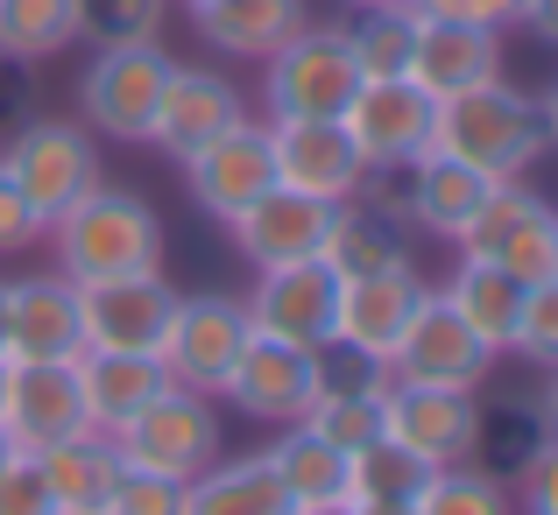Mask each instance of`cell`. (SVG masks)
<instances>
[{
  "mask_svg": "<svg viewBox=\"0 0 558 515\" xmlns=\"http://www.w3.org/2000/svg\"><path fill=\"white\" fill-rule=\"evenodd\" d=\"M50 255L57 275L71 283H107V275H142V269H163V219L142 191L121 184H93L50 219Z\"/></svg>",
  "mask_w": 558,
  "mask_h": 515,
  "instance_id": "cell-1",
  "label": "cell"
},
{
  "mask_svg": "<svg viewBox=\"0 0 558 515\" xmlns=\"http://www.w3.org/2000/svg\"><path fill=\"white\" fill-rule=\"evenodd\" d=\"M432 149L460 156L481 176H523L551 149V127H545V107L531 93H517L509 78H488V85H466V93L438 99Z\"/></svg>",
  "mask_w": 558,
  "mask_h": 515,
  "instance_id": "cell-2",
  "label": "cell"
},
{
  "mask_svg": "<svg viewBox=\"0 0 558 515\" xmlns=\"http://www.w3.org/2000/svg\"><path fill=\"white\" fill-rule=\"evenodd\" d=\"M262 99H269V121H340V107L354 99L361 64L347 22H304L283 50L262 57Z\"/></svg>",
  "mask_w": 558,
  "mask_h": 515,
  "instance_id": "cell-3",
  "label": "cell"
},
{
  "mask_svg": "<svg viewBox=\"0 0 558 515\" xmlns=\"http://www.w3.org/2000/svg\"><path fill=\"white\" fill-rule=\"evenodd\" d=\"M178 57L163 42H121V50H99L93 71L78 78V113L93 135L121 142V149H142L156 127V99H163V78Z\"/></svg>",
  "mask_w": 558,
  "mask_h": 515,
  "instance_id": "cell-4",
  "label": "cell"
},
{
  "mask_svg": "<svg viewBox=\"0 0 558 515\" xmlns=\"http://www.w3.org/2000/svg\"><path fill=\"white\" fill-rule=\"evenodd\" d=\"M381 438L417 452L424 466H460L481 452L488 417H481V389H446V381H396L381 389Z\"/></svg>",
  "mask_w": 558,
  "mask_h": 515,
  "instance_id": "cell-5",
  "label": "cell"
},
{
  "mask_svg": "<svg viewBox=\"0 0 558 515\" xmlns=\"http://www.w3.org/2000/svg\"><path fill=\"white\" fill-rule=\"evenodd\" d=\"M255 326H247V304L227 297V290H198V297H178L170 311V332H163V353L156 360L170 367V381L191 395H219L233 375V360L247 353Z\"/></svg>",
  "mask_w": 558,
  "mask_h": 515,
  "instance_id": "cell-6",
  "label": "cell"
},
{
  "mask_svg": "<svg viewBox=\"0 0 558 515\" xmlns=\"http://www.w3.org/2000/svg\"><path fill=\"white\" fill-rule=\"evenodd\" d=\"M0 170H8V184L28 198V212L50 226V219L78 198V191L99 184L93 127H78V121H28L22 135L0 149Z\"/></svg>",
  "mask_w": 558,
  "mask_h": 515,
  "instance_id": "cell-7",
  "label": "cell"
},
{
  "mask_svg": "<svg viewBox=\"0 0 558 515\" xmlns=\"http://www.w3.org/2000/svg\"><path fill=\"white\" fill-rule=\"evenodd\" d=\"M551 219L558 212L523 184V176H502V184H488L481 212L466 219V233L452 247H460L466 261H495V269H509L517 283H545V275H551Z\"/></svg>",
  "mask_w": 558,
  "mask_h": 515,
  "instance_id": "cell-8",
  "label": "cell"
},
{
  "mask_svg": "<svg viewBox=\"0 0 558 515\" xmlns=\"http://www.w3.org/2000/svg\"><path fill=\"white\" fill-rule=\"evenodd\" d=\"M113 452H121V466H142V474H170V480L205 474V466L219 459V409H213V395L163 389L128 431H113Z\"/></svg>",
  "mask_w": 558,
  "mask_h": 515,
  "instance_id": "cell-9",
  "label": "cell"
},
{
  "mask_svg": "<svg viewBox=\"0 0 558 515\" xmlns=\"http://www.w3.org/2000/svg\"><path fill=\"white\" fill-rule=\"evenodd\" d=\"M432 113L438 99L410 78H361L354 99L340 107V127L354 135L361 163L368 170H403L432 149Z\"/></svg>",
  "mask_w": 558,
  "mask_h": 515,
  "instance_id": "cell-10",
  "label": "cell"
},
{
  "mask_svg": "<svg viewBox=\"0 0 558 515\" xmlns=\"http://www.w3.org/2000/svg\"><path fill=\"white\" fill-rule=\"evenodd\" d=\"M170 311H178V290L163 283V269L107 275V283H78L85 353H163Z\"/></svg>",
  "mask_w": 558,
  "mask_h": 515,
  "instance_id": "cell-11",
  "label": "cell"
},
{
  "mask_svg": "<svg viewBox=\"0 0 558 515\" xmlns=\"http://www.w3.org/2000/svg\"><path fill=\"white\" fill-rule=\"evenodd\" d=\"M495 367V346L474 340V326H466L460 311H452L446 297H438L432 283H424L417 311H410L403 340L389 353V375L396 381H446V389H481Z\"/></svg>",
  "mask_w": 558,
  "mask_h": 515,
  "instance_id": "cell-12",
  "label": "cell"
},
{
  "mask_svg": "<svg viewBox=\"0 0 558 515\" xmlns=\"http://www.w3.org/2000/svg\"><path fill=\"white\" fill-rule=\"evenodd\" d=\"M0 431L14 452H50L64 438L93 431L78 395V360H8V395H0Z\"/></svg>",
  "mask_w": 558,
  "mask_h": 515,
  "instance_id": "cell-13",
  "label": "cell"
},
{
  "mask_svg": "<svg viewBox=\"0 0 558 515\" xmlns=\"http://www.w3.org/2000/svg\"><path fill=\"white\" fill-rule=\"evenodd\" d=\"M262 283L247 290V326L262 340H290V346H326L332 340V311H340V275L318 261H283V269H255Z\"/></svg>",
  "mask_w": 558,
  "mask_h": 515,
  "instance_id": "cell-14",
  "label": "cell"
},
{
  "mask_svg": "<svg viewBox=\"0 0 558 515\" xmlns=\"http://www.w3.org/2000/svg\"><path fill=\"white\" fill-rule=\"evenodd\" d=\"M332 219H340V205H332V198L269 184L255 205H241L227 226H233V247H241L255 269H283V261H318V255H326Z\"/></svg>",
  "mask_w": 558,
  "mask_h": 515,
  "instance_id": "cell-15",
  "label": "cell"
},
{
  "mask_svg": "<svg viewBox=\"0 0 558 515\" xmlns=\"http://www.w3.org/2000/svg\"><path fill=\"white\" fill-rule=\"evenodd\" d=\"M227 395L241 417H255V424H304L312 417V403H318V367H312V346H290V340H247V353L233 360V375H227Z\"/></svg>",
  "mask_w": 558,
  "mask_h": 515,
  "instance_id": "cell-16",
  "label": "cell"
},
{
  "mask_svg": "<svg viewBox=\"0 0 558 515\" xmlns=\"http://www.w3.org/2000/svg\"><path fill=\"white\" fill-rule=\"evenodd\" d=\"M184 184L205 212L227 226L241 205H255L276 184V156H269V121H233L227 135H213L205 149L184 156Z\"/></svg>",
  "mask_w": 558,
  "mask_h": 515,
  "instance_id": "cell-17",
  "label": "cell"
},
{
  "mask_svg": "<svg viewBox=\"0 0 558 515\" xmlns=\"http://www.w3.org/2000/svg\"><path fill=\"white\" fill-rule=\"evenodd\" d=\"M269 156H276V184L312 191V198H361L368 191V163H361L354 135L340 121H269Z\"/></svg>",
  "mask_w": 558,
  "mask_h": 515,
  "instance_id": "cell-18",
  "label": "cell"
},
{
  "mask_svg": "<svg viewBox=\"0 0 558 515\" xmlns=\"http://www.w3.org/2000/svg\"><path fill=\"white\" fill-rule=\"evenodd\" d=\"M410 85L432 99H452L466 85L502 78V28L466 22V14H417V42H410Z\"/></svg>",
  "mask_w": 558,
  "mask_h": 515,
  "instance_id": "cell-19",
  "label": "cell"
},
{
  "mask_svg": "<svg viewBox=\"0 0 558 515\" xmlns=\"http://www.w3.org/2000/svg\"><path fill=\"white\" fill-rule=\"evenodd\" d=\"M233 121H247V107H241V93H233L227 71H213V64H170L149 142L184 163L191 149H205L213 135H227Z\"/></svg>",
  "mask_w": 558,
  "mask_h": 515,
  "instance_id": "cell-20",
  "label": "cell"
},
{
  "mask_svg": "<svg viewBox=\"0 0 558 515\" xmlns=\"http://www.w3.org/2000/svg\"><path fill=\"white\" fill-rule=\"evenodd\" d=\"M78 283L71 275H22L8 283V360H78Z\"/></svg>",
  "mask_w": 558,
  "mask_h": 515,
  "instance_id": "cell-21",
  "label": "cell"
},
{
  "mask_svg": "<svg viewBox=\"0 0 558 515\" xmlns=\"http://www.w3.org/2000/svg\"><path fill=\"white\" fill-rule=\"evenodd\" d=\"M424 297V275L417 269H389V275H347L340 283V311H332V340L375 353L381 367H389L396 340H403L410 311H417Z\"/></svg>",
  "mask_w": 558,
  "mask_h": 515,
  "instance_id": "cell-22",
  "label": "cell"
},
{
  "mask_svg": "<svg viewBox=\"0 0 558 515\" xmlns=\"http://www.w3.org/2000/svg\"><path fill=\"white\" fill-rule=\"evenodd\" d=\"M163 389H178V381H170V367L156 360V353H78L85 424H93L99 438L128 431V424H135Z\"/></svg>",
  "mask_w": 558,
  "mask_h": 515,
  "instance_id": "cell-23",
  "label": "cell"
},
{
  "mask_svg": "<svg viewBox=\"0 0 558 515\" xmlns=\"http://www.w3.org/2000/svg\"><path fill=\"white\" fill-rule=\"evenodd\" d=\"M488 184H502V176H481V170H466L460 156L424 149L417 163H410L403 219H410V226H424V233H438V241H460L466 219H474L481 198H488Z\"/></svg>",
  "mask_w": 558,
  "mask_h": 515,
  "instance_id": "cell-24",
  "label": "cell"
},
{
  "mask_svg": "<svg viewBox=\"0 0 558 515\" xmlns=\"http://www.w3.org/2000/svg\"><path fill=\"white\" fill-rule=\"evenodd\" d=\"M304 22H312L304 0H191V28L219 57H255V64L269 50H283Z\"/></svg>",
  "mask_w": 558,
  "mask_h": 515,
  "instance_id": "cell-25",
  "label": "cell"
},
{
  "mask_svg": "<svg viewBox=\"0 0 558 515\" xmlns=\"http://www.w3.org/2000/svg\"><path fill=\"white\" fill-rule=\"evenodd\" d=\"M326 269L340 275H389V269H417V255H410V226L403 219H389L381 205H361L347 198L340 219H332L326 233Z\"/></svg>",
  "mask_w": 558,
  "mask_h": 515,
  "instance_id": "cell-26",
  "label": "cell"
},
{
  "mask_svg": "<svg viewBox=\"0 0 558 515\" xmlns=\"http://www.w3.org/2000/svg\"><path fill=\"white\" fill-rule=\"evenodd\" d=\"M36 466H43V488H50L57 515H99L107 494H113V480H121V452L99 431H78V438H64V445L36 452Z\"/></svg>",
  "mask_w": 558,
  "mask_h": 515,
  "instance_id": "cell-27",
  "label": "cell"
},
{
  "mask_svg": "<svg viewBox=\"0 0 558 515\" xmlns=\"http://www.w3.org/2000/svg\"><path fill=\"white\" fill-rule=\"evenodd\" d=\"M184 515H290V494L276 488L269 459H213L205 474L184 480Z\"/></svg>",
  "mask_w": 558,
  "mask_h": 515,
  "instance_id": "cell-28",
  "label": "cell"
},
{
  "mask_svg": "<svg viewBox=\"0 0 558 515\" xmlns=\"http://www.w3.org/2000/svg\"><path fill=\"white\" fill-rule=\"evenodd\" d=\"M523 290H531V283H517L509 269L460 255V269H452V283L438 290V297H446L452 311L474 326V340H488L495 353H509V340H517V311H523Z\"/></svg>",
  "mask_w": 558,
  "mask_h": 515,
  "instance_id": "cell-29",
  "label": "cell"
},
{
  "mask_svg": "<svg viewBox=\"0 0 558 515\" xmlns=\"http://www.w3.org/2000/svg\"><path fill=\"white\" fill-rule=\"evenodd\" d=\"M262 459H269L276 488L290 494V508L298 502H347V452L326 445L312 424H283V438Z\"/></svg>",
  "mask_w": 558,
  "mask_h": 515,
  "instance_id": "cell-30",
  "label": "cell"
},
{
  "mask_svg": "<svg viewBox=\"0 0 558 515\" xmlns=\"http://www.w3.org/2000/svg\"><path fill=\"white\" fill-rule=\"evenodd\" d=\"M78 42V0H0V57L43 64Z\"/></svg>",
  "mask_w": 558,
  "mask_h": 515,
  "instance_id": "cell-31",
  "label": "cell"
},
{
  "mask_svg": "<svg viewBox=\"0 0 558 515\" xmlns=\"http://www.w3.org/2000/svg\"><path fill=\"white\" fill-rule=\"evenodd\" d=\"M347 42H354L361 78H403L410 71V42H417V8H410V0L361 8L354 22H347Z\"/></svg>",
  "mask_w": 558,
  "mask_h": 515,
  "instance_id": "cell-32",
  "label": "cell"
},
{
  "mask_svg": "<svg viewBox=\"0 0 558 515\" xmlns=\"http://www.w3.org/2000/svg\"><path fill=\"white\" fill-rule=\"evenodd\" d=\"M410 515H517V494L495 474H481L474 459H460L424 474V488L410 494Z\"/></svg>",
  "mask_w": 558,
  "mask_h": 515,
  "instance_id": "cell-33",
  "label": "cell"
},
{
  "mask_svg": "<svg viewBox=\"0 0 558 515\" xmlns=\"http://www.w3.org/2000/svg\"><path fill=\"white\" fill-rule=\"evenodd\" d=\"M432 466L417 452H403L396 438H375V445L347 452V502H410L424 488Z\"/></svg>",
  "mask_w": 558,
  "mask_h": 515,
  "instance_id": "cell-34",
  "label": "cell"
},
{
  "mask_svg": "<svg viewBox=\"0 0 558 515\" xmlns=\"http://www.w3.org/2000/svg\"><path fill=\"white\" fill-rule=\"evenodd\" d=\"M170 0H78V42L121 50V42H163Z\"/></svg>",
  "mask_w": 558,
  "mask_h": 515,
  "instance_id": "cell-35",
  "label": "cell"
},
{
  "mask_svg": "<svg viewBox=\"0 0 558 515\" xmlns=\"http://www.w3.org/2000/svg\"><path fill=\"white\" fill-rule=\"evenodd\" d=\"M304 424H312L326 445L361 452V445H375V438H381V395H318Z\"/></svg>",
  "mask_w": 558,
  "mask_h": 515,
  "instance_id": "cell-36",
  "label": "cell"
},
{
  "mask_svg": "<svg viewBox=\"0 0 558 515\" xmlns=\"http://www.w3.org/2000/svg\"><path fill=\"white\" fill-rule=\"evenodd\" d=\"M312 367H318V395H381L389 389V367H381L375 353L347 346V340L312 346Z\"/></svg>",
  "mask_w": 558,
  "mask_h": 515,
  "instance_id": "cell-37",
  "label": "cell"
},
{
  "mask_svg": "<svg viewBox=\"0 0 558 515\" xmlns=\"http://www.w3.org/2000/svg\"><path fill=\"white\" fill-rule=\"evenodd\" d=\"M509 353H523L531 367H558V275L523 290V311H517V340Z\"/></svg>",
  "mask_w": 558,
  "mask_h": 515,
  "instance_id": "cell-38",
  "label": "cell"
},
{
  "mask_svg": "<svg viewBox=\"0 0 558 515\" xmlns=\"http://www.w3.org/2000/svg\"><path fill=\"white\" fill-rule=\"evenodd\" d=\"M99 515H184V480L170 474H142V466H121L107 508Z\"/></svg>",
  "mask_w": 558,
  "mask_h": 515,
  "instance_id": "cell-39",
  "label": "cell"
},
{
  "mask_svg": "<svg viewBox=\"0 0 558 515\" xmlns=\"http://www.w3.org/2000/svg\"><path fill=\"white\" fill-rule=\"evenodd\" d=\"M0 515H57L50 488H43L36 452H14V459L0 466Z\"/></svg>",
  "mask_w": 558,
  "mask_h": 515,
  "instance_id": "cell-40",
  "label": "cell"
},
{
  "mask_svg": "<svg viewBox=\"0 0 558 515\" xmlns=\"http://www.w3.org/2000/svg\"><path fill=\"white\" fill-rule=\"evenodd\" d=\"M517 515H558V438L531 445V459H523V480H517Z\"/></svg>",
  "mask_w": 558,
  "mask_h": 515,
  "instance_id": "cell-41",
  "label": "cell"
},
{
  "mask_svg": "<svg viewBox=\"0 0 558 515\" xmlns=\"http://www.w3.org/2000/svg\"><path fill=\"white\" fill-rule=\"evenodd\" d=\"M43 241V219L28 212V198L8 184V170H0V255H22V247Z\"/></svg>",
  "mask_w": 558,
  "mask_h": 515,
  "instance_id": "cell-42",
  "label": "cell"
},
{
  "mask_svg": "<svg viewBox=\"0 0 558 515\" xmlns=\"http://www.w3.org/2000/svg\"><path fill=\"white\" fill-rule=\"evenodd\" d=\"M523 28H531L545 50H558V0H523V14H517Z\"/></svg>",
  "mask_w": 558,
  "mask_h": 515,
  "instance_id": "cell-43",
  "label": "cell"
},
{
  "mask_svg": "<svg viewBox=\"0 0 558 515\" xmlns=\"http://www.w3.org/2000/svg\"><path fill=\"white\" fill-rule=\"evenodd\" d=\"M460 14L466 22H488V28H509L523 14V0H460Z\"/></svg>",
  "mask_w": 558,
  "mask_h": 515,
  "instance_id": "cell-44",
  "label": "cell"
},
{
  "mask_svg": "<svg viewBox=\"0 0 558 515\" xmlns=\"http://www.w3.org/2000/svg\"><path fill=\"white\" fill-rule=\"evenodd\" d=\"M545 375H551V389H545V403H537V409H545V438H558V367H545Z\"/></svg>",
  "mask_w": 558,
  "mask_h": 515,
  "instance_id": "cell-45",
  "label": "cell"
},
{
  "mask_svg": "<svg viewBox=\"0 0 558 515\" xmlns=\"http://www.w3.org/2000/svg\"><path fill=\"white\" fill-rule=\"evenodd\" d=\"M290 515H354V502H298Z\"/></svg>",
  "mask_w": 558,
  "mask_h": 515,
  "instance_id": "cell-46",
  "label": "cell"
},
{
  "mask_svg": "<svg viewBox=\"0 0 558 515\" xmlns=\"http://www.w3.org/2000/svg\"><path fill=\"white\" fill-rule=\"evenodd\" d=\"M354 515H410V502H354Z\"/></svg>",
  "mask_w": 558,
  "mask_h": 515,
  "instance_id": "cell-47",
  "label": "cell"
},
{
  "mask_svg": "<svg viewBox=\"0 0 558 515\" xmlns=\"http://www.w3.org/2000/svg\"><path fill=\"white\" fill-rule=\"evenodd\" d=\"M537 107H545V127H551V142H558V78H551V93L537 99Z\"/></svg>",
  "mask_w": 558,
  "mask_h": 515,
  "instance_id": "cell-48",
  "label": "cell"
},
{
  "mask_svg": "<svg viewBox=\"0 0 558 515\" xmlns=\"http://www.w3.org/2000/svg\"><path fill=\"white\" fill-rule=\"evenodd\" d=\"M0 360H8V283H0Z\"/></svg>",
  "mask_w": 558,
  "mask_h": 515,
  "instance_id": "cell-49",
  "label": "cell"
},
{
  "mask_svg": "<svg viewBox=\"0 0 558 515\" xmlns=\"http://www.w3.org/2000/svg\"><path fill=\"white\" fill-rule=\"evenodd\" d=\"M8 459H14V438H8V431H0V466H8Z\"/></svg>",
  "mask_w": 558,
  "mask_h": 515,
  "instance_id": "cell-50",
  "label": "cell"
},
{
  "mask_svg": "<svg viewBox=\"0 0 558 515\" xmlns=\"http://www.w3.org/2000/svg\"><path fill=\"white\" fill-rule=\"evenodd\" d=\"M551 275H558V219H551Z\"/></svg>",
  "mask_w": 558,
  "mask_h": 515,
  "instance_id": "cell-51",
  "label": "cell"
},
{
  "mask_svg": "<svg viewBox=\"0 0 558 515\" xmlns=\"http://www.w3.org/2000/svg\"><path fill=\"white\" fill-rule=\"evenodd\" d=\"M347 8H354V14H361V8H381V0H347Z\"/></svg>",
  "mask_w": 558,
  "mask_h": 515,
  "instance_id": "cell-52",
  "label": "cell"
},
{
  "mask_svg": "<svg viewBox=\"0 0 558 515\" xmlns=\"http://www.w3.org/2000/svg\"><path fill=\"white\" fill-rule=\"evenodd\" d=\"M0 395H8V360H0Z\"/></svg>",
  "mask_w": 558,
  "mask_h": 515,
  "instance_id": "cell-53",
  "label": "cell"
}]
</instances>
